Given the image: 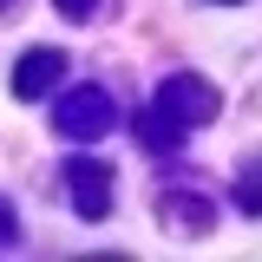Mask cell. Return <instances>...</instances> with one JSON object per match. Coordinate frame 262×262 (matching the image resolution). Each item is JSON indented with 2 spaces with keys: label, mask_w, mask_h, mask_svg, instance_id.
<instances>
[{
  "label": "cell",
  "mask_w": 262,
  "mask_h": 262,
  "mask_svg": "<svg viewBox=\"0 0 262 262\" xmlns=\"http://www.w3.org/2000/svg\"><path fill=\"white\" fill-rule=\"evenodd\" d=\"M210 118H216V85L177 72V79H164V85H158V105L144 112V144L177 151L184 131H190V125H210Z\"/></svg>",
  "instance_id": "cell-1"
},
{
  "label": "cell",
  "mask_w": 262,
  "mask_h": 262,
  "mask_svg": "<svg viewBox=\"0 0 262 262\" xmlns=\"http://www.w3.org/2000/svg\"><path fill=\"white\" fill-rule=\"evenodd\" d=\"M66 177H72V210L85 216V223H98L105 210H112V170L92 158H72L66 164Z\"/></svg>",
  "instance_id": "cell-2"
},
{
  "label": "cell",
  "mask_w": 262,
  "mask_h": 262,
  "mask_svg": "<svg viewBox=\"0 0 262 262\" xmlns=\"http://www.w3.org/2000/svg\"><path fill=\"white\" fill-rule=\"evenodd\" d=\"M59 79H66V53H53V46H33L27 59L13 66V92L20 98H46Z\"/></svg>",
  "instance_id": "cell-3"
},
{
  "label": "cell",
  "mask_w": 262,
  "mask_h": 262,
  "mask_svg": "<svg viewBox=\"0 0 262 262\" xmlns=\"http://www.w3.org/2000/svg\"><path fill=\"white\" fill-rule=\"evenodd\" d=\"M59 131L66 138H98V131H112V98L105 92H72L59 105Z\"/></svg>",
  "instance_id": "cell-4"
},
{
  "label": "cell",
  "mask_w": 262,
  "mask_h": 262,
  "mask_svg": "<svg viewBox=\"0 0 262 262\" xmlns=\"http://www.w3.org/2000/svg\"><path fill=\"white\" fill-rule=\"evenodd\" d=\"M236 203H243L249 216L262 210V170H249V177H243V190H236Z\"/></svg>",
  "instance_id": "cell-5"
},
{
  "label": "cell",
  "mask_w": 262,
  "mask_h": 262,
  "mask_svg": "<svg viewBox=\"0 0 262 262\" xmlns=\"http://www.w3.org/2000/svg\"><path fill=\"white\" fill-rule=\"evenodd\" d=\"M7 243H13V210L0 203V249H7Z\"/></svg>",
  "instance_id": "cell-6"
},
{
  "label": "cell",
  "mask_w": 262,
  "mask_h": 262,
  "mask_svg": "<svg viewBox=\"0 0 262 262\" xmlns=\"http://www.w3.org/2000/svg\"><path fill=\"white\" fill-rule=\"evenodd\" d=\"M66 13H72V20H79V13H92V0H59Z\"/></svg>",
  "instance_id": "cell-7"
}]
</instances>
